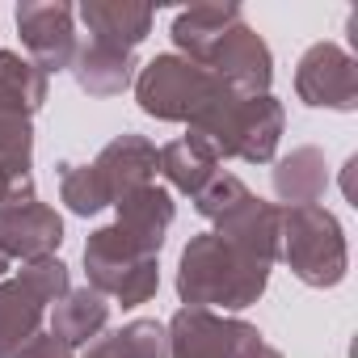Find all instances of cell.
Masks as SVG:
<instances>
[{
	"label": "cell",
	"mask_w": 358,
	"mask_h": 358,
	"mask_svg": "<svg viewBox=\"0 0 358 358\" xmlns=\"http://www.w3.org/2000/svg\"><path fill=\"white\" fill-rule=\"evenodd\" d=\"M266 282H270V266L232 253L215 232L194 236L182 253V266H177V295L186 308L241 312L262 299Z\"/></svg>",
	"instance_id": "cell-1"
},
{
	"label": "cell",
	"mask_w": 358,
	"mask_h": 358,
	"mask_svg": "<svg viewBox=\"0 0 358 358\" xmlns=\"http://www.w3.org/2000/svg\"><path fill=\"white\" fill-rule=\"evenodd\" d=\"M282 101L262 93V97H236V93H220L215 101H207L194 122L190 135H199L215 160H249V164H266L278 152V135H282Z\"/></svg>",
	"instance_id": "cell-2"
},
{
	"label": "cell",
	"mask_w": 358,
	"mask_h": 358,
	"mask_svg": "<svg viewBox=\"0 0 358 358\" xmlns=\"http://www.w3.org/2000/svg\"><path fill=\"white\" fill-rule=\"evenodd\" d=\"M278 257L308 287H337L350 270L345 232L320 203L278 207Z\"/></svg>",
	"instance_id": "cell-3"
},
{
	"label": "cell",
	"mask_w": 358,
	"mask_h": 358,
	"mask_svg": "<svg viewBox=\"0 0 358 358\" xmlns=\"http://www.w3.org/2000/svg\"><path fill=\"white\" fill-rule=\"evenodd\" d=\"M85 270H89V287L101 295H114L122 308H139L156 295L160 287V270L156 257H148L118 224L97 228L85 245Z\"/></svg>",
	"instance_id": "cell-4"
},
{
	"label": "cell",
	"mask_w": 358,
	"mask_h": 358,
	"mask_svg": "<svg viewBox=\"0 0 358 358\" xmlns=\"http://www.w3.org/2000/svg\"><path fill=\"white\" fill-rule=\"evenodd\" d=\"M220 93L224 85L203 64H190L186 55H156L135 76L139 110L160 122H194V114L207 101H215Z\"/></svg>",
	"instance_id": "cell-5"
},
{
	"label": "cell",
	"mask_w": 358,
	"mask_h": 358,
	"mask_svg": "<svg viewBox=\"0 0 358 358\" xmlns=\"http://www.w3.org/2000/svg\"><path fill=\"white\" fill-rule=\"evenodd\" d=\"M257 345L262 333L249 320L211 308H182L169 320V358H249Z\"/></svg>",
	"instance_id": "cell-6"
},
{
	"label": "cell",
	"mask_w": 358,
	"mask_h": 358,
	"mask_svg": "<svg viewBox=\"0 0 358 358\" xmlns=\"http://www.w3.org/2000/svg\"><path fill=\"white\" fill-rule=\"evenodd\" d=\"M299 101L316 110H354L358 106V59L337 43H316L303 51L295 72Z\"/></svg>",
	"instance_id": "cell-7"
},
{
	"label": "cell",
	"mask_w": 358,
	"mask_h": 358,
	"mask_svg": "<svg viewBox=\"0 0 358 358\" xmlns=\"http://www.w3.org/2000/svg\"><path fill=\"white\" fill-rule=\"evenodd\" d=\"M207 72L236 97H262L274 80V55H270L266 38L241 22L215 43V51L207 59Z\"/></svg>",
	"instance_id": "cell-8"
},
{
	"label": "cell",
	"mask_w": 358,
	"mask_h": 358,
	"mask_svg": "<svg viewBox=\"0 0 358 358\" xmlns=\"http://www.w3.org/2000/svg\"><path fill=\"white\" fill-rule=\"evenodd\" d=\"M17 30L30 51V64L43 76L72 68V55H76L72 5H64V0H26V5H17Z\"/></svg>",
	"instance_id": "cell-9"
},
{
	"label": "cell",
	"mask_w": 358,
	"mask_h": 358,
	"mask_svg": "<svg viewBox=\"0 0 358 358\" xmlns=\"http://www.w3.org/2000/svg\"><path fill=\"white\" fill-rule=\"evenodd\" d=\"M59 241H64V220L38 199L0 211V249L9 253V262L13 257H22V262L55 257Z\"/></svg>",
	"instance_id": "cell-10"
},
{
	"label": "cell",
	"mask_w": 358,
	"mask_h": 358,
	"mask_svg": "<svg viewBox=\"0 0 358 358\" xmlns=\"http://www.w3.org/2000/svg\"><path fill=\"white\" fill-rule=\"evenodd\" d=\"M215 236L232 253H241L257 266H274L278 262V207L249 194L236 211L215 220Z\"/></svg>",
	"instance_id": "cell-11"
},
{
	"label": "cell",
	"mask_w": 358,
	"mask_h": 358,
	"mask_svg": "<svg viewBox=\"0 0 358 358\" xmlns=\"http://www.w3.org/2000/svg\"><path fill=\"white\" fill-rule=\"evenodd\" d=\"M80 22L89 26V43L114 47V51H135L156 22L152 5H135V0H85L80 5Z\"/></svg>",
	"instance_id": "cell-12"
},
{
	"label": "cell",
	"mask_w": 358,
	"mask_h": 358,
	"mask_svg": "<svg viewBox=\"0 0 358 358\" xmlns=\"http://www.w3.org/2000/svg\"><path fill=\"white\" fill-rule=\"evenodd\" d=\"M156 164H160V152H156V143H148L143 135H118V139H110V143L97 152V160H93L97 177H101L106 190H110V203H118L122 194L148 186L152 177H156Z\"/></svg>",
	"instance_id": "cell-13"
},
{
	"label": "cell",
	"mask_w": 358,
	"mask_h": 358,
	"mask_svg": "<svg viewBox=\"0 0 358 358\" xmlns=\"http://www.w3.org/2000/svg\"><path fill=\"white\" fill-rule=\"evenodd\" d=\"M114 207H118V228H122L148 257H156L160 245H164V232H169V224H173V194H169L164 186L148 182V186L122 194Z\"/></svg>",
	"instance_id": "cell-14"
},
{
	"label": "cell",
	"mask_w": 358,
	"mask_h": 358,
	"mask_svg": "<svg viewBox=\"0 0 358 358\" xmlns=\"http://www.w3.org/2000/svg\"><path fill=\"white\" fill-rule=\"evenodd\" d=\"M232 26H241V5H228V0H215V5H190V9H182L173 17V43L186 51L190 64L207 68L215 43Z\"/></svg>",
	"instance_id": "cell-15"
},
{
	"label": "cell",
	"mask_w": 358,
	"mask_h": 358,
	"mask_svg": "<svg viewBox=\"0 0 358 358\" xmlns=\"http://www.w3.org/2000/svg\"><path fill=\"white\" fill-rule=\"evenodd\" d=\"M68 72L76 76V85L89 97H118L135 80V55L131 51L101 47V43H85V47H76Z\"/></svg>",
	"instance_id": "cell-16"
},
{
	"label": "cell",
	"mask_w": 358,
	"mask_h": 358,
	"mask_svg": "<svg viewBox=\"0 0 358 358\" xmlns=\"http://www.w3.org/2000/svg\"><path fill=\"white\" fill-rule=\"evenodd\" d=\"M106 320H110L106 295L93 291V287H80V291H68L55 303V312H51V337H59L68 350L72 345H89V341L101 337Z\"/></svg>",
	"instance_id": "cell-17"
},
{
	"label": "cell",
	"mask_w": 358,
	"mask_h": 358,
	"mask_svg": "<svg viewBox=\"0 0 358 358\" xmlns=\"http://www.w3.org/2000/svg\"><path fill=\"white\" fill-rule=\"evenodd\" d=\"M47 303L22 282V278H5L0 282V358H13L43 324Z\"/></svg>",
	"instance_id": "cell-18"
},
{
	"label": "cell",
	"mask_w": 358,
	"mask_h": 358,
	"mask_svg": "<svg viewBox=\"0 0 358 358\" xmlns=\"http://www.w3.org/2000/svg\"><path fill=\"white\" fill-rule=\"evenodd\" d=\"M324 186H329V169H324V152L320 148H295L274 169V194L287 207L320 203L324 199Z\"/></svg>",
	"instance_id": "cell-19"
},
{
	"label": "cell",
	"mask_w": 358,
	"mask_h": 358,
	"mask_svg": "<svg viewBox=\"0 0 358 358\" xmlns=\"http://www.w3.org/2000/svg\"><path fill=\"white\" fill-rule=\"evenodd\" d=\"M164 177H169V186H177L182 194H199L211 177L220 173V160L215 152L199 139V135H182V139H173L160 148V164H156Z\"/></svg>",
	"instance_id": "cell-20"
},
{
	"label": "cell",
	"mask_w": 358,
	"mask_h": 358,
	"mask_svg": "<svg viewBox=\"0 0 358 358\" xmlns=\"http://www.w3.org/2000/svg\"><path fill=\"white\" fill-rule=\"evenodd\" d=\"M47 101V76L13 55V51H0V114H34Z\"/></svg>",
	"instance_id": "cell-21"
},
{
	"label": "cell",
	"mask_w": 358,
	"mask_h": 358,
	"mask_svg": "<svg viewBox=\"0 0 358 358\" xmlns=\"http://www.w3.org/2000/svg\"><path fill=\"white\" fill-rule=\"evenodd\" d=\"M59 199L76 215H97L101 207H110V190L93 164H59Z\"/></svg>",
	"instance_id": "cell-22"
},
{
	"label": "cell",
	"mask_w": 358,
	"mask_h": 358,
	"mask_svg": "<svg viewBox=\"0 0 358 358\" xmlns=\"http://www.w3.org/2000/svg\"><path fill=\"white\" fill-rule=\"evenodd\" d=\"M34 156V131L26 114H0V169L30 173Z\"/></svg>",
	"instance_id": "cell-23"
},
{
	"label": "cell",
	"mask_w": 358,
	"mask_h": 358,
	"mask_svg": "<svg viewBox=\"0 0 358 358\" xmlns=\"http://www.w3.org/2000/svg\"><path fill=\"white\" fill-rule=\"evenodd\" d=\"M245 199H249V186L241 182V177H232V173H215L211 182L194 194V207H199V215H207V220H224V215L236 211Z\"/></svg>",
	"instance_id": "cell-24"
},
{
	"label": "cell",
	"mask_w": 358,
	"mask_h": 358,
	"mask_svg": "<svg viewBox=\"0 0 358 358\" xmlns=\"http://www.w3.org/2000/svg\"><path fill=\"white\" fill-rule=\"evenodd\" d=\"M43 303H59L72 287H68V266L59 257H38V262H26V270L17 274Z\"/></svg>",
	"instance_id": "cell-25"
},
{
	"label": "cell",
	"mask_w": 358,
	"mask_h": 358,
	"mask_svg": "<svg viewBox=\"0 0 358 358\" xmlns=\"http://www.w3.org/2000/svg\"><path fill=\"white\" fill-rule=\"evenodd\" d=\"M122 358H169V329L156 320H131L118 329Z\"/></svg>",
	"instance_id": "cell-26"
},
{
	"label": "cell",
	"mask_w": 358,
	"mask_h": 358,
	"mask_svg": "<svg viewBox=\"0 0 358 358\" xmlns=\"http://www.w3.org/2000/svg\"><path fill=\"white\" fill-rule=\"evenodd\" d=\"M13 358H72V350H68L59 337H51V333H34Z\"/></svg>",
	"instance_id": "cell-27"
},
{
	"label": "cell",
	"mask_w": 358,
	"mask_h": 358,
	"mask_svg": "<svg viewBox=\"0 0 358 358\" xmlns=\"http://www.w3.org/2000/svg\"><path fill=\"white\" fill-rule=\"evenodd\" d=\"M85 358H122V345H118V333H106L97 341H89Z\"/></svg>",
	"instance_id": "cell-28"
},
{
	"label": "cell",
	"mask_w": 358,
	"mask_h": 358,
	"mask_svg": "<svg viewBox=\"0 0 358 358\" xmlns=\"http://www.w3.org/2000/svg\"><path fill=\"white\" fill-rule=\"evenodd\" d=\"M354 169H358V156L345 160V173H341V190H345V203H354Z\"/></svg>",
	"instance_id": "cell-29"
},
{
	"label": "cell",
	"mask_w": 358,
	"mask_h": 358,
	"mask_svg": "<svg viewBox=\"0 0 358 358\" xmlns=\"http://www.w3.org/2000/svg\"><path fill=\"white\" fill-rule=\"evenodd\" d=\"M249 358H282V354H278V350H274V345H266V341H262V345H257V350H253V354H249Z\"/></svg>",
	"instance_id": "cell-30"
},
{
	"label": "cell",
	"mask_w": 358,
	"mask_h": 358,
	"mask_svg": "<svg viewBox=\"0 0 358 358\" xmlns=\"http://www.w3.org/2000/svg\"><path fill=\"white\" fill-rule=\"evenodd\" d=\"M5 274H9V253L0 249V278H5Z\"/></svg>",
	"instance_id": "cell-31"
}]
</instances>
